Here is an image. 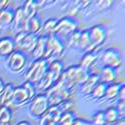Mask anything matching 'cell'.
<instances>
[{
    "label": "cell",
    "mask_w": 125,
    "mask_h": 125,
    "mask_svg": "<svg viewBox=\"0 0 125 125\" xmlns=\"http://www.w3.org/2000/svg\"><path fill=\"white\" fill-rule=\"evenodd\" d=\"M74 89H75L74 87H71L70 85H68L60 77L59 80L45 93L48 98L50 106L58 105L61 102L69 99V97L72 95V93L74 92Z\"/></svg>",
    "instance_id": "cell-1"
},
{
    "label": "cell",
    "mask_w": 125,
    "mask_h": 125,
    "mask_svg": "<svg viewBox=\"0 0 125 125\" xmlns=\"http://www.w3.org/2000/svg\"><path fill=\"white\" fill-rule=\"evenodd\" d=\"M49 62L50 61L45 58L33 60L26 71L25 80L36 86L40 82V80L46 74V72L48 70Z\"/></svg>",
    "instance_id": "cell-2"
},
{
    "label": "cell",
    "mask_w": 125,
    "mask_h": 125,
    "mask_svg": "<svg viewBox=\"0 0 125 125\" xmlns=\"http://www.w3.org/2000/svg\"><path fill=\"white\" fill-rule=\"evenodd\" d=\"M36 86L31 83L25 81L22 85L17 86L14 88L13 98H12V105L15 107H21L30 101L36 93Z\"/></svg>",
    "instance_id": "cell-3"
},
{
    "label": "cell",
    "mask_w": 125,
    "mask_h": 125,
    "mask_svg": "<svg viewBox=\"0 0 125 125\" xmlns=\"http://www.w3.org/2000/svg\"><path fill=\"white\" fill-rule=\"evenodd\" d=\"M89 73L88 71L81 68L79 65H71L70 67L66 68L64 72L60 76L68 85L74 87L76 85H82L88 78Z\"/></svg>",
    "instance_id": "cell-4"
},
{
    "label": "cell",
    "mask_w": 125,
    "mask_h": 125,
    "mask_svg": "<svg viewBox=\"0 0 125 125\" xmlns=\"http://www.w3.org/2000/svg\"><path fill=\"white\" fill-rule=\"evenodd\" d=\"M65 50V45L59 37L55 35H50L47 36L46 40V48H45V53L43 58L52 61L59 59V57L62 56Z\"/></svg>",
    "instance_id": "cell-5"
},
{
    "label": "cell",
    "mask_w": 125,
    "mask_h": 125,
    "mask_svg": "<svg viewBox=\"0 0 125 125\" xmlns=\"http://www.w3.org/2000/svg\"><path fill=\"white\" fill-rule=\"evenodd\" d=\"M38 36L39 35L37 34L28 33L26 31L17 33L15 38L13 39L14 44H15V50L23 52L24 54L31 53L37 43Z\"/></svg>",
    "instance_id": "cell-6"
},
{
    "label": "cell",
    "mask_w": 125,
    "mask_h": 125,
    "mask_svg": "<svg viewBox=\"0 0 125 125\" xmlns=\"http://www.w3.org/2000/svg\"><path fill=\"white\" fill-rule=\"evenodd\" d=\"M50 107L48 98L45 93H40L35 95L30 100L28 112L32 118H41Z\"/></svg>",
    "instance_id": "cell-7"
},
{
    "label": "cell",
    "mask_w": 125,
    "mask_h": 125,
    "mask_svg": "<svg viewBox=\"0 0 125 125\" xmlns=\"http://www.w3.org/2000/svg\"><path fill=\"white\" fill-rule=\"evenodd\" d=\"M78 22L77 20L71 16H64L58 19L53 35L61 38H68L72 33L77 30Z\"/></svg>",
    "instance_id": "cell-8"
},
{
    "label": "cell",
    "mask_w": 125,
    "mask_h": 125,
    "mask_svg": "<svg viewBox=\"0 0 125 125\" xmlns=\"http://www.w3.org/2000/svg\"><path fill=\"white\" fill-rule=\"evenodd\" d=\"M87 35L89 39V48L87 52L94 51L105 41L107 36V30L104 25L96 24L87 29Z\"/></svg>",
    "instance_id": "cell-9"
},
{
    "label": "cell",
    "mask_w": 125,
    "mask_h": 125,
    "mask_svg": "<svg viewBox=\"0 0 125 125\" xmlns=\"http://www.w3.org/2000/svg\"><path fill=\"white\" fill-rule=\"evenodd\" d=\"M101 66L111 67L118 69L122 64V56L120 51L116 48H108L103 52L100 56Z\"/></svg>",
    "instance_id": "cell-10"
},
{
    "label": "cell",
    "mask_w": 125,
    "mask_h": 125,
    "mask_svg": "<svg viewBox=\"0 0 125 125\" xmlns=\"http://www.w3.org/2000/svg\"><path fill=\"white\" fill-rule=\"evenodd\" d=\"M67 41H68V45L87 52L89 48V39L87 35V29L76 30L75 32H73L67 38Z\"/></svg>",
    "instance_id": "cell-11"
},
{
    "label": "cell",
    "mask_w": 125,
    "mask_h": 125,
    "mask_svg": "<svg viewBox=\"0 0 125 125\" xmlns=\"http://www.w3.org/2000/svg\"><path fill=\"white\" fill-rule=\"evenodd\" d=\"M26 54H24L23 52L15 50L7 58V68L13 73H19L24 69L26 65Z\"/></svg>",
    "instance_id": "cell-12"
},
{
    "label": "cell",
    "mask_w": 125,
    "mask_h": 125,
    "mask_svg": "<svg viewBox=\"0 0 125 125\" xmlns=\"http://www.w3.org/2000/svg\"><path fill=\"white\" fill-rule=\"evenodd\" d=\"M63 110L59 105H52L48 108L45 114L40 118L39 125H48L50 123H57Z\"/></svg>",
    "instance_id": "cell-13"
},
{
    "label": "cell",
    "mask_w": 125,
    "mask_h": 125,
    "mask_svg": "<svg viewBox=\"0 0 125 125\" xmlns=\"http://www.w3.org/2000/svg\"><path fill=\"white\" fill-rule=\"evenodd\" d=\"M15 51V44L13 38L3 36L0 38V58L7 59Z\"/></svg>",
    "instance_id": "cell-14"
},
{
    "label": "cell",
    "mask_w": 125,
    "mask_h": 125,
    "mask_svg": "<svg viewBox=\"0 0 125 125\" xmlns=\"http://www.w3.org/2000/svg\"><path fill=\"white\" fill-rule=\"evenodd\" d=\"M15 18V9L12 7H5L0 10V27H6L13 24Z\"/></svg>",
    "instance_id": "cell-15"
},
{
    "label": "cell",
    "mask_w": 125,
    "mask_h": 125,
    "mask_svg": "<svg viewBox=\"0 0 125 125\" xmlns=\"http://www.w3.org/2000/svg\"><path fill=\"white\" fill-rule=\"evenodd\" d=\"M98 76H99L100 82L105 83V84H110V83H113L116 79L117 69L103 66V67H101V69L99 71Z\"/></svg>",
    "instance_id": "cell-16"
},
{
    "label": "cell",
    "mask_w": 125,
    "mask_h": 125,
    "mask_svg": "<svg viewBox=\"0 0 125 125\" xmlns=\"http://www.w3.org/2000/svg\"><path fill=\"white\" fill-rule=\"evenodd\" d=\"M15 86L12 83L5 84L4 90L0 96V106H6L10 107L12 105V98H13V92H14Z\"/></svg>",
    "instance_id": "cell-17"
},
{
    "label": "cell",
    "mask_w": 125,
    "mask_h": 125,
    "mask_svg": "<svg viewBox=\"0 0 125 125\" xmlns=\"http://www.w3.org/2000/svg\"><path fill=\"white\" fill-rule=\"evenodd\" d=\"M46 40H47V36H43V35L38 36L37 43H36L33 51L30 53L34 60L43 58L44 53H45V48H46Z\"/></svg>",
    "instance_id": "cell-18"
},
{
    "label": "cell",
    "mask_w": 125,
    "mask_h": 125,
    "mask_svg": "<svg viewBox=\"0 0 125 125\" xmlns=\"http://www.w3.org/2000/svg\"><path fill=\"white\" fill-rule=\"evenodd\" d=\"M99 81V76L98 74L90 73L86 81L81 85V93L84 95H88L92 92V90L94 89V87L98 84Z\"/></svg>",
    "instance_id": "cell-19"
},
{
    "label": "cell",
    "mask_w": 125,
    "mask_h": 125,
    "mask_svg": "<svg viewBox=\"0 0 125 125\" xmlns=\"http://www.w3.org/2000/svg\"><path fill=\"white\" fill-rule=\"evenodd\" d=\"M96 60H97V55L95 54L94 51L85 52V54L82 56L79 62V66L88 71L92 66H94Z\"/></svg>",
    "instance_id": "cell-20"
},
{
    "label": "cell",
    "mask_w": 125,
    "mask_h": 125,
    "mask_svg": "<svg viewBox=\"0 0 125 125\" xmlns=\"http://www.w3.org/2000/svg\"><path fill=\"white\" fill-rule=\"evenodd\" d=\"M57 22H58V18H55V17H51V18L47 19L46 21L41 25V30L38 35H43V36L52 35L54 33Z\"/></svg>",
    "instance_id": "cell-21"
},
{
    "label": "cell",
    "mask_w": 125,
    "mask_h": 125,
    "mask_svg": "<svg viewBox=\"0 0 125 125\" xmlns=\"http://www.w3.org/2000/svg\"><path fill=\"white\" fill-rule=\"evenodd\" d=\"M48 70L54 75V77L57 80H59L60 76L62 75V73H63L64 70H65V67H64L63 62L59 59H56V60H52L49 62Z\"/></svg>",
    "instance_id": "cell-22"
},
{
    "label": "cell",
    "mask_w": 125,
    "mask_h": 125,
    "mask_svg": "<svg viewBox=\"0 0 125 125\" xmlns=\"http://www.w3.org/2000/svg\"><path fill=\"white\" fill-rule=\"evenodd\" d=\"M37 6H38V2L37 1H33V0H28L24 3L22 7L23 13L25 15V18L27 19V21L36 16V12H37Z\"/></svg>",
    "instance_id": "cell-23"
},
{
    "label": "cell",
    "mask_w": 125,
    "mask_h": 125,
    "mask_svg": "<svg viewBox=\"0 0 125 125\" xmlns=\"http://www.w3.org/2000/svg\"><path fill=\"white\" fill-rule=\"evenodd\" d=\"M123 84H124V82H113V83H110V84H107L104 98L107 100H111L113 98L117 97L119 90Z\"/></svg>",
    "instance_id": "cell-24"
},
{
    "label": "cell",
    "mask_w": 125,
    "mask_h": 125,
    "mask_svg": "<svg viewBox=\"0 0 125 125\" xmlns=\"http://www.w3.org/2000/svg\"><path fill=\"white\" fill-rule=\"evenodd\" d=\"M103 113H104V119H105L106 125H113L119 119H121L119 116V113L115 107H109L105 111H103Z\"/></svg>",
    "instance_id": "cell-25"
},
{
    "label": "cell",
    "mask_w": 125,
    "mask_h": 125,
    "mask_svg": "<svg viewBox=\"0 0 125 125\" xmlns=\"http://www.w3.org/2000/svg\"><path fill=\"white\" fill-rule=\"evenodd\" d=\"M41 25H42V22L39 19L38 16H34L31 18L29 21L27 22L26 25V32L28 33H32V34H39L40 30H41Z\"/></svg>",
    "instance_id": "cell-26"
},
{
    "label": "cell",
    "mask_w": 125,
    "mask_h": 125,
    "mask_svg": "<svg viewBox=\"0 0 125 125\" xmlns=\"http://www.w3.org/2000/svg\"><path fill=\"white\" fill-rule=\"evenodd\" d=\"M13 116V111L10 107L0 106V125H10Z\"/></svg>",
    "instance_id": "cell-27"
},
{
    "label": "cell",
    "mask_w": 125,
    "mask_h": 125,
    "mask_svg": "<svg viewBox=\"0 0 125 125\" xmlns=\"http://www.w3.org/2000/svg\"><path fill=\"white\" fill-rule=\"evenodd\" d=\"M76 119L75 114L72 111H66L61 114V116L57 122L58 125H73Z\"/></svg>",
    "instance_id": "cell-28"
},
{
    "label": "cell",
    "mask_w": 125,
    "mask_h": 125,
    "mask_svg": "<svg viewBox=\"0 0 125 125\" xmlns=\"http://www.w3.org/2000/svg\"><path fill=\"white\" fill-rule=\"evenodd\" d=\"M106 87H107V84H105V83H102V82H99L98 84L94 87V89L92 90V92L90 93V95L93 97V99L104 98V94H105Z\"/></svg>",
    "instance_id": "cell-29"
},
{
    "label": "cell",
    "mask_w": 125,
    "mask_h": 125,
    "mask_svg": "<svg viewBox=\"0 0 125 125\" xmlns=\"http://www.w3.org/2000/svg\"><path fill=\"white\" fill-rule=\"evenodd\" d=\"M91 123L93 125H106L105 119H104V113H103V111H98L95 115H93Z\"/></svg>",
    "instance_id": "cell-30"
},
{
    "label": "cell",
    "mask_w": 125,
    "mask_h": 125,
    "mask_svg": "<svg viewBox=\"0 0 125 125\" xmlns=\"http://www.w3.org/2000/svg\"><path fill=\"white\" fill-rule=\"evenodd\" d=\"M116 110L119 113L120 118H124V113H125V102L124 101H118L116 105Z\"/></svg>",
    "instance_id": "cell-31"
},
{
    "label": "cell",
    "mask_w": 125,
    "mask_h": 125,
    "mask_svg": "<svg viewBox=\"0 0 125 125\" xmlns=\"http://www.w3.org/2000/svg\"><path fill=\"white\" fill-rule=\"evenodd\" d=\"M112 3H113V1H98L97 6L100 9H106V8H109V6H111Z\"/></svg>",
    "instance_id": "cell-32"
},
{
    "label": "cell",
    "mask_w": 125,
    "mask_h": 125,
    "mask_svg": "<svg viewBox=\"0 0 125 125\" xmlns=\"http://www.w3.org/2000/svg\"><path fill=\"white\" fill-rule=\"evenodd\" d=\"M73 125H93L90 121H87L85 119H82V118H76Z\"/></svg>",
    "instance_id": "cell-33"
},
{
    "label": "cell",
    "mask_w": 125,
    "mask_h": 125,
    "mask_svg": "<svg viewBox=\"0 0 125 125\" xmlns=\"http://www.w3.org/2000/svg\"><path fill=\"white\" fill-rule=\"evenodd\" d=\"M117 98H118L119 101H124V99H125V84H123V85L121 86Z\"/></svg>",
    "instance_id": "cell-34"
},
{
    "label": "cell",
    "mask_w": 125,
    "mask_h": 125,
    "mask_svg": "<svg viewBox=\"0 0 125 125\" xmlns=\"http://www.w3.org/2000/svg\"><path fill=\"white\" fill-rule=\"evenodd\" d=\"M8 4H9L8 0H1V1H0V10L3 9V8H5V7H7Z\"/></svg>",
    "instance_id": "cell-35"
},
{
    "label": "cell",
    "mask_w": 125,
    "mask_h": 125,
    "mask_svg": "<svg viewBox=\"0 0 125 125\" xmlns=\"http://www.w3.org/2000/svg\"><path fill=\"white\" fill-rule=\"evenodd\" d=\"M4 87H5V83H4V81L1 78H0V96H1L2 92L4 90Z\"/></svg>",
    "instance_id": "cell-36"
},
{
    "label": "cell",
    "mask_w": 125,
    "mask_h": 125,
    "mask_svg": "<svg viewBox=\"0 0 125 125\" xmlns=\"http://www.w3.org/2000/svg\"><path fill=\"white\" fill-rule=\"evenodd\" d=\"M113 125H125V122H124V118H121L119 119L115 124H113Z\"/></svg>",
    "instance_id": "cell-37"
},
{
    "label": "cell",
    "mask_w": 125,
    "mask_h": 125,
    "mask_svg": "<svg viewBox=\"0 0 125 125\" xmlns=\"http://www.w3.org/2000/svg\"><path fill=\"white\" fill-rule=\"evenodd\" d=\"M16 125H31L28 121H25V120H23V121H20V122H18Z\"/></svg>",
    "instance_id": "cell-38"
},
{
    "label": "cell",
    "mask_w": 125,
    "mask_h": 125,
    "mask_svg": "<svg viewBox=\"0 0 125 125\" xmlns=\"http://www.w3.org/2000/svg\"><path fill=\"white\" fill-rule=\"evenodd\" d=\"M48 125H58L57 123H50V124H48Z\"/></svg>",
    "instance_id": "cell-39"
},
{
    "label": "cell",
    "mask_w": 125,
    "mask_h": 125,
    "mask_svg": "<svg viewBox=\"0 0 125 125\" xmlns=\"http://www.w3.org/2000/svg\"><path fill=\"white\" fill-rule=\"evenodd\" d=\"M0 28H1V27H0Z\"/></svg>",
    "instance_id": "cell-40"
}]
</instances>
